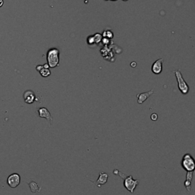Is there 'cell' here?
Returning <instances> with one entry per match:
<instances>
[{"mask_svg":"<svg viewBox=\"0 0 195 195\" xmlns=\"http://www.w3.org/2000/svg\"><path fill=\"white\" fill-rule=\"evenodd\" d=\"M47 64L50 68H55L59 63V50L57 48H50L47 53Z\"/></svg>","mask_w":195,"mask_h":195,"instance_id":"obj_1","label":"cell"},{"mask_svg":"<svg viewBox=\"0 0 195 195\" xmlns=\"http://www.w3.org/2000/svg\"><path fill=\"white\" fill-rule=\"evenodd\" d=\"M173 72L175 75L176 79H177V82H178V89L180 90V91L181 92V94L183 95H187V93L189 92V90H190V88H189L188 85L187 84V82H185V80L183 78V76L181 74V72L179 70H174Z\"/></svg>","mask_w":195,"mask_h":195,"instance_id":"obj_2","label":"cell"},{"mask_svg":"<svg viewBox=\"0 0 195 195\" xmlns=\"http://www.w3.org/2000/svg\"><path fill=\"white\" fill-rule=\"evenodd\" d=\"M181 166L187 172H194L195 169V161L190 154H185L181 161Z\"/></svg>","mask_w":195,"mask_h":195,"instance_id":"obj_3","label":"cell"},{"mask_svg":"<svg viewBox=\"0 0 195 195\" xmlns=\"http://www.w3.org/2000/svg\"><path fill=\"white\" fill-rule=\"evenodd\" d=\"M138 184H139V180L134 179L132 175H129L124 178V181H123V186L125 187V188L128 190L130 193H134V190L136 189Z\"/></svg>","mask_w":195,"mask_h":195,"instance_id":"obj_4","label":"cell"},{"mask_svg":"<svg viewBox=\"0 0 195 195\" xmlns=\"http://www.w3.org/2000/svg\"><path fill=\"white\" fill-rule=\"evenodd\" d=\"M20 181H21V177L17 173H14L9 176L7 182L11 187H16L20 184Z\"/></svg>","mask_w":195,"mask_h":195,"instance_id":"obj_5","label":"cell"},{"mask_svg":"<svg viewBox=\"0 0 195 195\" xmlns=\"http://www.w3.org/2000/svg\"><path fill=\"white\" fill-rule=\"evenodd\" d=\"M163 60L162 58L157 59L156 61L153 63L152 65V72L155 75L160 74L162 72V64H163Z\"/></svg>","mask_w":195,"mask_h":195,"instance_id":"obj_6","label":"cell"},{"mask_svg":"<svg viewBox=\"0 0 195 195\" xmlns=\"http://www.w3.org/2000/svg\"><path fill=\"white\" fill-rule=\"evenodd\" d=\"M108 175L107 173H104V172H101L99 173V177L97 178V180L96 181H91V180H89L90 181H91V183H93L94 185H95L96 186L98 187H101L102 185L106 184L107 181H108Z\"/></svg>","mask_w":195,"mask_h":195,"instance_id":"obj_7","label":"cell"},{"mask_svg":"<svg viewBox=\"0 0 195 195\" xmlns=\"http://www.w3.org/2000/svg\"><path fill=\"white\" fill-rule=\"evenodd\" d=\"M153 92H154V89H152L149 91H147V92H143V93L141 94H137L136 95V97H137V102L138 104H142L145 101L148 99L149 97H150L151 95H153Z\"/></svg>","mask_w":195,"mask_h":195,"instance_id":"obj_8","label":"cell"},{"mask_svg":"<svg viewBox=\"0 0 195 195\" xmlns=\"http://www.w3.org/2000/svg\"><path fill=\"white\" fill-rule=\"evenodd\" d=\"M38 114L40 117H44L46 118L47 121H49L51 123V121L53 120V117L51 116L50 113L47 110L46 108H40L38 109Z\"/></svg>","mask_w":195,"mask_h":195,"instance_id":"obj_9","label":"cell"},{"mask_svg":"<svg viewBox=\"0 0 195 195\" xmlns=\"http://www.w3.org/2000/svg\"><path fill=\"white\" fill-rule=\"evenodd\" d=\"M24 100L27 104H32L35 100V95L32 91H26L24 93Z\"/></svg>","mask_w":195,"mask_h":195,"instance_id":"obj_10","label":"cell"},{"mask_svg":"<svg viewBox=\"0 0 195 195\" xmlns=\"http://www.w3.org/2000/svg\"><path fill=\"white\" fill-rule=\"evenodd\" d=\"M193 178V172H187L186 181H185V186L187 192H190L191 188V181Z\"/></svg>","mask_w":195,"mask_h":195,"instance_id":"obj_11","label":"cell"},{"mask_svg":"<svg viewBox=\"0 0 195 195\" xmlns=\"http://www.w3.org/2000/svg\"><path fill=\"white\" fill-rule=\"evenodd\" d=\"M30 186V188H31V191L33 192V193H36V192H40V187L38 186V185L37 184L36 182L34 181H31V182L28 184Z\"/></svg>","mask_w":195,"mask_h":195,"instance_id":"obj_12","label":"cell"},{"mask_svg":"<svg viewBox=\"0 0 195 195\" xmlns=\"http://www.w3.org/2000/svg\"><path fill=\"white\" fill-rule=\"evenodd\" d=\"M39 72H40V74L41 76L45 77V78H46V77L50 76L51 74V72H50V69H46V68H43Z\"/></svg>","mask_w":195,"mask_h":195,"instance_id":"obj_13","label":"cell"},{"mask_svg":"<svg viewBox=\"0 0 195 195\" xmlns=\"http://www.w3.org/2000/svg\"><path fill=\"white\" fill-rule=\"evenodd\" d=\"M94 38V41H95V44H98L99 42L102 41V40L103 39V37L101 34H95V35H93Z\"/></svg>","mask_w":195,"mask_h":195,"instance_id":"obj_14","label":"cell"},{"mask_svg":"<svg viewBox=\"0 0 195 195\" xmlns=\"http://www.w3.org/2000/svg\"><path fill=\"white\" fill-rule=\"evenodd\" d=\"M113 36H114V34H113L112 32L110 31H105L104 33H103V35L102 37H104V38H107L108 39L112 38Z\"/></svg>","mask_w":195,"mask_h":195,"instance_id":"obj_15","label":"cell"},{"mask_svg":"<svg viewBox=\"0 0 195 195\" xmlns=\"http://www.w3.org/2000/svg\"><path fill=\"white\" fill-rule=\"evenodd\" d=\"M87 42L89 44H95L93 36H89V38H87Z\"/></svg>","mask_w":195,"mask_h":195,"instance_id":"obj_16","label":"cell"},{"mask_svg":"<svg viewBox=\"0 0 195 195\" xmlns=\"http://www.w3.org/2000/svg\"><path fill=\"white\" fill-rule=\"evenodd\" d=\"M150 118L152 121H157V119H158V115L157 114H155V113H154V114H152L150 116Z\"/></svg>","mask_w":195,"mask_h":195,"instance_id":"obj_17","label":"cell"},{"mask_svg":"<svg viewBox=\"0 0 195 195\" xmlns=\"http://www.w3.org/2000/svg\"><path fill=\"white\" fill-rule=\"evenodd\" d=\"M43 68H44V66H43V65H38V66H36L37 71H38V72H40V70H42Z\"/></svg>","mask_w":195,"mask_h":195,"instance_id":"obj_18","label":"cell"},{"mask_svg":"<svg viewBox=\"0 0 195 195\" xmlns=\"http://www.w3.org/2000/svg\"><path fill=\"white\" fill-rule=\"evenodd\" d=\"M130 66H131V67H133V68H134V67H136V63H135V62H132L131 63H130Z\"/></svg>","mask_w":195,"mask_h":195,"instance_id":"obj_19","label":"cell"},{"mask_svg":"<svg viewBox=\"0 0 195 195\" xmlns=\"http://www.w3.org/2000/svg\"><path fill=\"white\" fill-rule=\"evenodd\" d=\"M43 66H44V68H46V69H50V66H49V65L47 63L44 64V65H43Z\"/></svg>","mask_w":195,"mask_h":195,"instance_id":"obj_20","label":"cell"},{"mask_svg":"<svg viewBox=\"0 0 195 195\" xmlns=\"http://www.w3.org/2000/svg\"><path fill=\"white\" fill-rule=\"evenodd\" d=\"M4 5V1L3 0H0V8Z\"/></svg>","mask_w":195,"mask_h":195,"instance_id":"obj_21","label":"cell"},{"mask_svg":"<svg viewBox=\"0 0 195 195\" xmlns=\"http://www.w3.org/2000/svg\"><path fill=\"white\" fill-rule=\"evenodd\" d=\"M122 1H123V2H127V1H128V0H122Z\"/></svg>","mask_w":195,"mask_h":195,"instance_id":"obj_22","label":"cell"},{"mask_svg":"<svg viewBox=\"0 0 195 195\" xmlns=\"http://www.w3.org/2000/svg\"><path fill=\"white\" fill-rule=\"evenodd\" d=\"M110 1H117V0H110Z\"/></svg>","mask_w":195,"mask_h":195,"instance_id":"obj_23","label":"cell"},{"mask_svg":"<svg viewBox=\"0 0 195 195\" xmlns=\"http://www.w3.org/2000/svg\"><path fill=\"white\" fill-rule=\"evenodd\" d=\"M104 1H108V0H104Z\"/></svg>","mask_w":195,"mask_h":195,"instance_id":"obj_24","label":"cell"}]
</instances>
